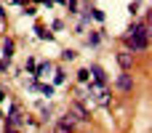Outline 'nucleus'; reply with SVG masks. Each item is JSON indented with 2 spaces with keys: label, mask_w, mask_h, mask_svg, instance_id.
<instances>
[{
  "label": "nucleus",
  "mask_w": 152,
  "mask_h": 133,
  "mask_svg": "<svg viewBox=\"0 0 152 133\" xmlns=\"http://www.w3.org/2000/svg\"><path fill=\"white\" fill-rule=\"evenodd\" d=\"M27 69H29V72H35V69H37V64H35V59H27Z\"/></svg>",
  "instance_id": "obj_17"
},
{
  "label": "nucleus",
  "mask_w": 152,
  "mask_h": 133,
  "mask_svg": "<svg viewBox=\"0 0 152 133\" xmlns=\"http://www.w3.org/2000/svg\"><path fill=\"white\" fill-rule=\"evenodd\" d=\"M88 75L94 77V83H102V85L107 83V75H104V69H102L99 64H91V69H88Z\"/></svg>",
  "instance_id": "obj_5"
},
{
  "label": "nucleus",
  "mask_w": 152,
  "mask_h": 133,
  "mask_svg": "<svg viewBox=\"0 0 152 133\" xmlns=\"http://www.w3.org/2000/svg\"><path fill=\"white\" fill-rule=\"evenodd\" d=\"M118 64L128 72V69L134 67V56H131V51H120V53H118Z\"/></svg>",
  "instance_id": "obj_4"
},
{
  "label": "nucleus",
  "mask_w": 152,
  "mask_h": 133,
  "mask_svg": "<svg viewBox=\"0 0 152 133\" xmlns=\"http://www.w3.org/2000/svg\"><path fill=\"white\" fill-rule=\"evenodd\" d=\"M77 80H80V83H88V80H91L88 69H80V72H77Z\"/></svg>",
  "instance_id": "obj_11"
},
{
  "label": "nucleus",
  "mask_w": 152,
  "mask_h": 133,
  "mask_svg": "<svg viewBox=\"0 0 152 133\" xmlns=\"http://www.w3.org/2000/svg\"><path fill=\"white\" fill-rule=\"evenodd\" d=\"M139 8H142V3H139V0H136V3H131V5H128V11H131V13H139Z\"/></svg>",
  "instance_id": "obj_15"
},
{
  "label": "nucleus",
  "mask_w": 152,
  "mask_h": 133,
  "mask_svg": "<svg viewBox=\"0 0 152 133\" xmlns=\"http://www.w3.org/2000/svg\"><path fill=\"white\" fill-rule=\"evenodd\" d=\"M53 80H56V85H61V83H64V72H56V77H53Z\"/></svg>",
  "instance_id": "obj_18"
},
{
  "label": "nucleus",
  "mask_w": 152,
  "mask_h": 133,
  "mask_svg": "<svg viewBox=\"0 0 152 133\" xmlns=\"http://www.w3.org/2000/svg\"><path fill=\"white\" fill-rule=\"evenodd\" d=\"M21 123H24V117H21L19 107H13V109H11V115H8V120H5V128H8V131H16Z\"/></svg>",
  "instance_id": "obj_3"
},
{
  "label": "nucleus",
  "mask_w": 152,
  "mask_h": 133,
  "mask_svg": "<svg viewBox=\"0 0 152 133\" xmlns=\"http://www.w3.org/2000/svg\"><path fill=\"white\" fill-rule=\"evenodd\" d=\"M0 32H3V19H0Z\"/></svg>",
  "instance_id": "obj_19"
},
{
  "label": "nucleus",
  "mask_w": 152,
  "mask_h": 133,
  "mask_svg": "<svg viewBox=\"0 0 152 133\" xmlns=\"http://www.w3.org/2000/svg\"><path fill=\"white\" fill-rule=\"evenodd\" d=\"M56 133H75V128H69L64 123H56Z\"/></svg>",
  "instance_id": "obj_9"
},
{
  "label": "nucleus",
  "mask_w": 152,
  "mask_h": 133,
  "mask_svg": "<svg viewBox=\"0 0 152 133\" xmlns=\"http://www.w3.org/2000/svg\"><path fill=\"white\" fill-rule=\"evenodd\" d=\"M75 56H77V51H64V53H61V59H64V61H72Z\"/></svg>",
  "instance_id": "obj_13"
},
{
  "label": "nucleus",
  "mask_w": 152,
  "mask_h": 133,
  "mask_svg": "<svg viewBox=\"0 0 152 133\" xmlns=\"http://www.w3.org/2000/svg\"><path fill=\"white\" fill-rule=\"evenodd\" d=\"M99 40H102V37H99L96 32H91V35H88V45H99Z\"/></svg>",
  "instance_id": "obj_12"
},
{
  "label": "nucleus",
  "mask_w": 152,
  "mask_h": 133,
  "mask_svg": "<svg viewBox=\"0 0 152 133\" xmlns=\"http://www.w3.org/2000/svg\"><path fill=\"white\" fill-rule=\"evenodd\" d=\"M118 88H120V91H131V88H134V80H131L128 72H123V75L118 77Z\"/></svg>",
  "instance_id": "obj_6"
},
{
  "label": "nucleus",
  "mask_w": 152,
  "mask_h": 133,
  "mask_svg": "<svg viewBox=\"0 0 152 133\" xmlns=\"http://www.w3.org/2000/svg\"><path fill=\"white\" fill-rule=\"evenodd\" d=\"M40 115H43V120H48V115H51V107H45V104H40Z\"/></svg>",
  "instance_id": "obj_14"
},
{
  "label": "nucleus",
  "mask_w": 152,
  "mask_h": 133,
  "mask_svg": "<svg viewBox=\"0 0 152 133\" xmlns=\"http://www.w3.org/2000/svg\"><path fill=\"white\" fill-rule=\"evenodd\" d=\"M67 8H69V13H75L77 11V0H67Z\"/></svg>",
  "instance_id": "obj_16"
},
{
  "label": "nucleus",
  "mask_w": 152,
  "mask_h": 133,
  "mask_svg": "<svg viewBox=\"0 0 152 133\" xmlns=\"http://www.w3.org/2000/svg\"><path fill=\"white\" fill-rule=\"evenodd\" d=\"M88 99H91V104L96 107H107L110 104V91H107V85H102V83H91V91H88Z\"/></svg>",
  "instance_id": "obj_2"
},
{
  "label": "nucleus",
  "mask_w": 152,
  "mask_h": 133,
  "mask_svg": "<svg viewBox=\"0 0 152 133\" xmlns=\"http://www.w3.org/2000/svg\"><path fill=\"white\" fill-rule=\"evenodd\" d=\"M35 72H37V77H45V75L51 72V64H40V67H37Z\"/></svg>",
  "instance_id": "obj_8"
},
{
  "label": "nucleus",
  "mask_w": 152,
  "mask_h": 133,
  "mask_svg": "<svg viewBox=\"0 0 152 133\" xmlns=\"http://www.w3.org/2000/svg\"><path fill=\"white\" fill-rule=\"evenodd\" d=\"M147 40H150V24H134L126 35V48L128 51H144L147 48Z\"/></svg>",
  "instance_id": "obj_1"
},
{
  "label": "nucleus",
  "mask_w": 152,
  "mask_h": 133,
  "mask_svg": "<svg viewBox=\"0 0 152 133\" xmlns=\"http://www.w3.org/2000/svg\"><path fill=\"white\" fill-rule=\"evenodd\" d=\"M0 101H3V91H0Z\"/></svg>",
  "instance_id": "obj_20"
},
{
  "label": "nucleus",
  "mask_w": 152,
  "mask_h": 133,
  "mask_svg": "<svg viewBox=\"0 0 152 133\" xmlns=\"http://www.w3.org/2000/svg\"><path fill=\"white\" fill-rule=\"evenodd\" d=\"M35 32H37V37H43V40L48 37V40H51V32H45V27H40V24H37V29H35Z\"/></svg>",
  "instance_id": "obj_10"
},
{
  "label": "nucleus",
  "mask_w": 152,
  "mask_h": 133,
  "mask_svg": "<svg viewBox=\"0 0 152 133\" xmlns=\"http://www.w3.org/2000/svg\"><path fill=\"white\" fill-rule=\"evenodd\" d=\"M8 133H16V131H8Z\"/></svg>",
  "instance_id": "obj_21"
},
{
  "label": "nucleus",
  "mask_w": 152,
  "mask_h": 133,
  "mask_svg": "<svg viewBox=\"0 0 152 133\" xmlns=\"http://www.w3.org/2000/svg\"><path fill=\"white\" fill-rule=\"evenodd\" d=\"M3 53H5V59H11V53H13V40H5V43H3Z\"/></svg>",
  "instance_id": "obj_7"
}]
</instances>
